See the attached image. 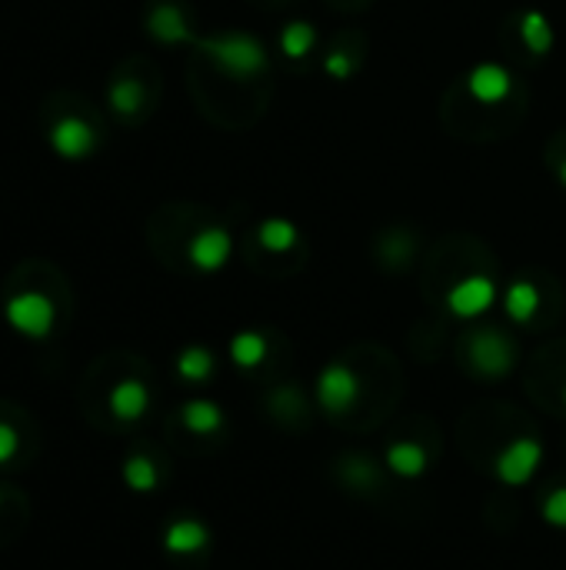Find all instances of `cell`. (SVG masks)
Masks as SVG:
<instances>
[{
	"mask_svg": "<svg viewBox=\"0 0 566 570\" xmlns=\"http://www.w3.org/2000/svg\"><path fill=\"white\" fill-rule=\"evenodd\" d=\"M197 51L230 81H257L270 71V54L264 41L247 31H224L200 38Z\"/></svg>",
	"mask_w": 566,
	"mask_h": 570,
	"instance_id": "cell-1",
	"label": "cell"
},
{
	"mask_svg": "<svg viewBox=\"0 0 566 570\" xmlns=\"http://www.w3.org/2000/svg\"><path fill=\"white\" fill-rule=\"evenodd\" d=\"M4 320L28 340H44L58 327V304L41 291H21L4 304Z\"/></svg>",
	"mask_w": 566,
	"mask_h": 570,
	"instance_id": "cell-2",
	"label": "cell"
},
{
	"mask_svg": "<svg viewBox=\"0 0 566 570\" xmlns=\"http://www.w3.org/2000/svg\"><path fill=\"white\" fill-rule=\"evenodd\" d=\"M500 297V287L493 277L486 274H466L463 281H456L450 291H446V311L456 317V320H476L483 317Z\"/></svg>",
	"mask_w": 566,
	"mask_h": 570,
	"instance_id": "cell-3",
	"label": "cell"
},
{
	"mask_svg": "<svg viewBox=\"0 0 566 570\" xmlns=\"http://www.w3.org/2000/svg\"><path fill=\"white\" fill-rule=\"evenodd\" d=\"M539 464H543V444L536 437H516L496 454L493 470L506 487H523L536 477Z\"/></svg>",
	"mask_w": 566,
	"mask_h": 570,
	"instance_id": "cell-4",
	"label": "cell"
},
{
	"mask_svg": "<svg viewBox=\"0 0 566 570\" xmlns=\"http://www.w3.org/2000/svg\"><path fill=\"white\" fill-rule=\"evenodd\" d=\"M234 257V234L224 224H210L197 231L187 244V261L200 274H220Z\"/></svg>",
	"mask_w": 566,
	"mask_h": 570,
	"instance_id": "cell-5",
	"label": "cell"
},
{
	"mask_svg": "<svg viewBox=\"0 0 566 570\" xmlns=\"http://www.w3.org/2000/svg\"><path fill=\"white\" fill-rule=\"evenodd\" d=\"M466 354H470L473 370L483 374V377H490V380L506 377L513 370V357H516L513 344L500 330H480V334H473L470 344H466Z\"/></svg>",
	"mask_w": 566,
	"mask_h": 570,
	"instance_id": "cell-6",
	"label": "cell"
},
{
	"mask_svg": "<svg viewBox=\"0 0 566 570\" xmlns=\"http://www.w3.org/2000/svg\"><path fill=\"white\" fill-rule=\"evenodd\" d=\"M360 394H363V384L357 370H350L347 364H330L317 374V400L330 414H343L357 407Z\"/></svg>",
	"mask_w": 566,
	"mask_h": 570,
	"instance_id": "cell-7",
	"label": "cell"
},
{
	"mask_svg": "<svg viewBox=\"0 0 566 570\" xmlns=\"http://www.w3.org/2000/svg\"><path fill=\"white\" fill-rule=\"evenodd\" d=\"M463 88H466V94H470L476 104L496 108V104H503V101L513 94V74H510V68H503L500 61H480V64H473V68L466 71Z\"/></svg>",
	"mask_w": 566,
	"mask_h": 570,
	"instance_id": "cell-8",
	"label": "cell"
},
{
	"mask_svg": "<svg viewBox=\"0 0 566 570\" xmlns=\"http://www.w3.org/2000/svg\"><path fill=\"white\" fill-rule=\"evenodd\" d=\"M51 147L64 161H88L97 151V131H94L91 121H84L78 114H68V118L54 121V128H51Z\"/></svg>",
	"mask_w": 566,
	"mask_h": 570,
	"instance_id": "cell-9",
	"label": "cell"
},
{
	"mask_svg": "<svg viewBox=\"0 0 566 570\" xmlns=\"http://www.w3.org/2000/svg\"><path fill=\"white\" fill-rule=\"evenodd\" d=\"M147 34L157 41V44H167V48H177V44H194L197 48V34L184 14L181 4H174V0H157V4L151 8L147 14Z\"/></svg>",
	"mask_w": 566,
	"mask_h": 570,
	"instance_id": "cell-10",
	"label": "cell"
},
{
	"mask_svg": "<svg viewBox=\"0 0 566 570\" xmlns=\"http://www.w3.org/2000/svg\"><path fill=\"white\" fill-rule=\"evenodd\" d=\"M516 31H519L523 48H526L533 58H549V54H553V48H556V31H553V21H549L543 11H536V8L523 11L519 21H516Z\"/></svg>",
	"mask_w": 566,
	"mask_h": 570,
	"instance_id": "cell-11",
	"label": "cell"
},
{
	"mask_svg": "<svg viewBox=\"0 0 566 570\" xmlns=\"http://www.w3.org/2000/svg\"><path fill=\"white\" fill-rule=\"evenodd\" d=\"M107 404H111V414L117 420H141L147 414V407H151V390H147L144 380L124 377L121 384H114Z\"/></svg>",
	"mask_w": 566,
	"mask_h": 570,
	"instance_id": "cell-12",
	"label": "cell"
},
{
	"mask_svg": "<svg viewBox=\"0 0 566 570\" xmlns=\"http://www.w3.org/2000/svg\"><path fill=\"white\" fill-rule=\"evenodd\" d=\"M210 543V530L200 523V520H174L167 530H164V550L174 553V557H191V553H200L204 547Z\"/></svg>",
	"mask_w": 566,
	"mask_h": 570,
	"instance_id": "cell-13",
	"label": "cell"
},
{
	"mask_svg": "<svg viewBox=\"0 0 566 570\" xmlns=\"http://www.w3.org/2000/svg\"><path fill=\"white\" fill-rule=\"evenodd\" d=\"M383 467L393 474V477H403V480H413V477H423L426 474V450L413 440H397L387 447L383 454Z\"/></svg>",
	"mask_w": 566,
	"mask_h": 570,
	"instance_id": "cell-14",
	"label": "cell"
},
{
	"mask_svg": "<svg viewBox=\"0 0 566 570\" xmlns=\"http://www.w3.org/2000/svg\"><path fill=\"white\" fill-rule=\"evenodd\" d=\"M503 311L513 324H529L539 311V287L526 277L513 281L506 291H503Z\"/></svg>",
	"mask_w": 566,
	"mask_h": 570,
	"instance_id": "cell-15",
	"label": "cell"
},
{
	"mask_svg": "<svg viewBox=\"0 0 566 570\" xmlns=\"http://www.w3.org/2000/svg\"><path fill=\"white\" fill-rule=\"evenodd\" d=\"M257 241L270 254H290L300 244V227L290 217H267L257 227Z\"/></svg>",
	"mask_w": 566,
	"mask_h": 570,
	"instance_id": "cell-16",
	"label": "cell"
},
{
	"mask_svg": "<svg viewBox=\"0 0 566 570\" xmlns=\"http://www.w3.org/2000/svg\"><path fill=\"white\" fill-rule=\"evenodd\" d=\"M267 350H270V344H267V337H264L260 330H240V334H234V340H230V360H234L240 370L260 367V364L267 360Z\"/></svg>",
	"mask_w": 566,
	"mask_h": 570,
	"instance_id": "cell-17",
	"label": "cell"
},
{
	"mask_svg": "<svg viewBox=\"0 0 566 570\" xmlns=\"http://www.w3.org/2000/svg\"><path fill=\"white\" fill-rule=\"evenodd\" d=\"M313 48H317V28L310 21H290V24H284V31H280V51H284V58L303 61V58L313 54Z\"/></svg>",
	"mask_w": 566,
	"mask_h": 570,
	"instance_id": "cell-18",
	"label": "cell"
},
{
	"mask_svg": "<svg viewBox=\"0 0 566 570\" xmlns=\"http://www.w3.org/2000/svg\"><path fill=\"white\" fill-rule=\"evenodd\" d=\"M144 98H147V91H144V84H141L137 78H121V81H114L111 91H107V104H111L114 114H121V118H137L141 108H144Z\"/></svg>",
	"mask_w": 566,
	"mask_h": 570,
	"instance_id": "cell-19",
	"label": "cell"
},
{
	"mask_svg": "<svg viewBox=\"0 0 566 570\" xmlns=\"http://www.w3.org/2000/svg\"><path fill=\"white\" fill-rule=\"evenodd\" d=\"M181 420L194 434H217L224 427V410L214 400H187L181 410Z\"/></svg>",
	"mask_w": 566,
	"mask_h": 570,
	"instance_id": "cell-20",
	"label": "cell"
},
{
	"mask_svg": "<svg viewBox=\"0 0 566 570\" xmlns=\"http://www.w3.org/2000/svg\"><path fill=\"white\" fill-rule=\"evenodd\" d=\"M177 374L184 377V380H191V384H200V380H207L210 374H214V354L207 350V347H184L181 354H177Z\"/></svg>",
	"mask_w": 566,
	"mask_h": 570,
	"instance_id": "cell-21",
	"label": "cell"
},
{
	"mask_svg": "<svg viewBox=\"0 0 566 570\" xmlns=\"http://www.w3.org/2000/svg\"><path fill=\"white\" fill-rule=\"evenodd\" d=\"M157 464L151 460V457H144V454H134V457H127L124 460V484L131 487V490H137V493H151L154 487H157Z\"/></svg>",
	"mask_w": 566,
	"mask_h": 570,
	"instance_id": "cell-22",
	"label": "cell"
},
{
	"mask_svg": "<svg viewBox=\"0 0 566 570\" xmlns=\"http://www.w3.org/2000/svg\"><path fill=\"white\" fill-rule=\"evenodd\" d=\"M323 71H327V78H330V81L347 84V81L357 74V58H353V54H347V51H330V54L323 58Z\"/></svg>",
	"mask_w": 566,
	"mask_h": 570,
	"instance_id": "cell-23",
	"label": "cell"
},
{
	"mask_svg": "<svg viewBox=\"0 0 566 570\" xmlns=\"http://www.w3.org/2000/svg\"><path fill=\"white\" fill-rule=\"evenodd\" d=\"M543 520L549 527H566V487H556L543 500Z\"/></svg>",
	"mask_w": 566,
	"mask_h": 570,
	"instance_id": "cell-24",
	"label": "cell"
},
{
	"mask_svg": "<svg viewBox=\"0 0 566 570\" xmlns=\"http://www.w3.org/2000/svg\"><path fill=\"white\" fill-rule=\"evenodd\" d=\"M18 454V430L0 420V464H8Z\"/></svg>",
	"mask_w": 566,
	"mask_h": 570,
	"instance_id": "cell-25",
	"label": "cell"
},
{
	"mask_svg": "<svg viewBox=\"0 0 566 570\" xmlns=\"http://www.w3.org/2000/svg\"><path fill=\"white\" fill-rule=\"evenodd\" d=\"M556 177H559V184H563V191H566V157H563V164L556 167Z\"/></svg>",
	"mask_w": 566,
	"mask_h": 570,
	"instance_id": "cell-26",
	"label": "cell"
},
{
	"mask_svg": "<svg viewBox=\"0 0 566 570\" xmlns=\"http://www.w3.org/2000/svg\"><path fill=\"white\" fill-rule=\"evenodd\" d=\"M563 404H566V387H563Z\"/></svg>",
	"mask_w": 566,
	"mask_h": 570,
	"instance_id": "cell-27",
	"label": "cell"
}]
</instances>
